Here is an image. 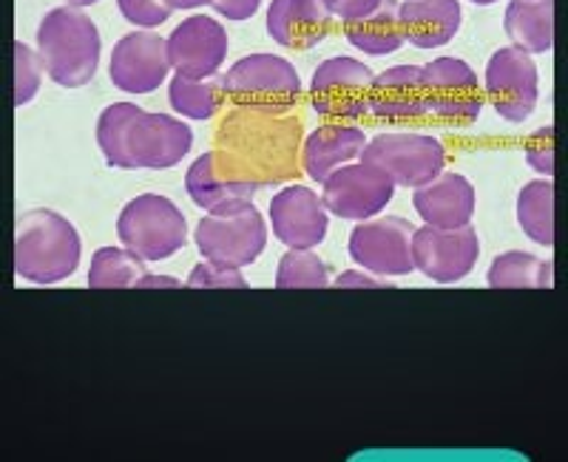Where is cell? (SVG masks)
I'll return each mask as SVG.
<instances>
[{
  "instance_id": "8992f818",
  "label": "cell",
  "mask_w": 568,
  "mask_h": 462,
  "mask_svg": "<svg viewBox=\"0 0 568 462\" xmlns=\"http://www.w3.org/2000/svg\"><path fill=\"white\" fill-rule=\"evenodd\" d=\"M364 162L384 167L398 187H424L444 174V142L426 134H378L367 140L362 151Z\"/></svg>"
},
{
  "instance_id": "4fadbf2b",
  "label": "cell",
  "mask_w": 568,
  "mask_h": 462,
  "mask_svg": "<svg viewBox=\"0 0 568 462\" xmlns=\"http://www.w3.org/2000/svg\"><path fill=\"white\" fill-rule=\"evenodd\" d=\"M486 94L495 111L509 123H524L540 94L535 58L517 45L497 49L486 65Z\"/></svg>"
},
{
  "instance_id": "6da1fadb",
  "label": "cell",
  "mask_w": 568,
  "mask_h": 462,
  "mask_svg": "<svg viewBox=\"0 0 568 462\" xmlns=\"http://www.w3.org/2000/svg\"><path fill=\"white\" fill-rule=\"evenodd\" d=\"M302 145L304 134L296 116L236 105L216 129L213 174L256 191L284 185L302 171Z\"/></svg>"
},
{
  "instance_id": "b9f144b4",
  "label": "cell",
  "mask_w": 568,
  "mask_h": 462,
  "mask_svg": "<svg viewBox=\"0 0 568 462\" xmlns=\"http://www.w3.org/2000/svg\"><path fill=\"white\" fill-rule=\"evenodd\" d=\"M471 3H478V7H489V3H497V0H471Z\"/></svg>"
},
{
  "instance_id": "7a4b0ae2",
  "label": "cell",
  "mask_w": 568,
  "mask_h": 462,
  "mask_svg": "<svg viewBox=\"0 0 568 462\" xmlns=\"http://www.w3.org/2000/svg\"><path fill=\"white\" fill-rule=\"evenodd\" d=\"M83 253L80 233L49 207L20 213L14 225V273L23 281L58 284L74 276Z\"/></svg>"
},
{
  "instance_id": "83f0119b",
  "label": "cell",
  "mask_w": 568,
  "mask_h": 462,
  "mask_svg": "<svg viewBox=\"0 0 568 462\" xmlns=\"http://www.w3.org/2000/svg\"><path fill=\"white\" fill-rule=\"evenodd\" d=\"M517 222L535 245H555V182H529L517 196Z\"/></svg>"
},
{
  "instance_id": "277c9868",
  "label": "cell",
  "mask_w": 568,
  "mask_h": 462,
  "mask_svg": "<svg viewBox=\"0 0 568 462\" xmlns=\"http://www.w3.org/2000/svg\"><path fill=\"white\" fill-rule=\"evenodd\" d=\"M116 236L142 261H162L185 247L187 222L169 196L142 193L116 218Z\"/></svg>"
},
{
  "instance_id": "e575fe53",
  "label": "cell",
  "mask_w": 568,
  "mask_h": 462,
  "mask_svg": "<svg viewBox=\"0 0 568 462\" xmlns=\"http://www.w3.org/2000/svg\"><path fill=\"white\" fill-rule=\"evenodd\" d=\"M526 165L535 167L542 176H555V129L551 125H542L537 134H531L526 145Z\"/></svg>"
},
{
  "instance_id": "d6986e66",
  "label": "cell",
  "mask_w": 568,
  "mask_h": 462,
  "mask_svg": "<svg viewBox=\"0 0 568 462\" xmlns=\"http://www.w3.org/2000/svg\"><path fill=\"white\" fill-rule=\"evenodd\" d=\"M413 207L424 225L438 230H458L471 225L475 216V187L460 174H440L429 185L415 187Z\"/></svg>"
},
{
  "instance_id": "2e32d148",
  "label": "cell",
  "mask_w": 568,
  "mask_h": 462,
  "mask_svg": "<svg viewBox=\"0 0 568 462\" xmlns=\"http://www.w3.org/2000/svg\"><path fill=\"white\" fill-rule=\"evenodd\" d=\"M227 58V32L220 20L194 14L182 20L169 38V63L176 74L205 80L220 74Z\"/></svg>"
},
{
  "instance_id": "9a60e30c",
  "label": "cell",
  "mask_w": 568,
  "mask_h": 462,
  "mask_svg": "<svg viewBox=\"0 0 568 462\" xmlns=\"http://www.w3.org/2000/svg\"><path fill=\"white\" fill-rule=\"evenodd\" d=\"M169 40L154 29H140L116 40L111 52V83L125 94H151L169 78Z\"/></svg>"
},
{
  "instance_id": "ab89813d",
  "label": "cell",
  "mask_w": 568,
  "mask_h": 462,
  "mask_svg": "<svg viewBox=\"0 0 568 462\" xmlns=\"http://www.w3.org/2000/svg\"><path fill=\"white\" fill-rule=\"evenodd\" d=\"M169 9H196V7H211V0H162Z\"/></svg>"
},
{
  "instance_id": "5b68a950",
  "label": "cell",
  "mask_w": 568,
  "mask_h": 462,
  "mask_svg": "<svg viewBox=\"0 0 568 462\" xmlns=\"http://www.w3.org/2000/svg\"><path fill=\"white\" fill-rule=\"evenodd\" d=\"M225 91L240 109L287 114L302 100V78L278 54H247L225 71Z\"/></svg>"
},
{
  "instance_id": "52a82bcc",
  "label": "cell",
  "mask_w": 568,
  "mask_h": 462,
  "mask_svg": "<svg viewBox=\"0 0 568 462\" xmlns=\"http://www.w3.org/2000/svg\"><path fill=\"white\" fill-rule=\"evenodd\" d=\"M196 247L205 261L222 264V267H247L256 261L267 247V225L262 213L253 205L236 211L231 216H213L207 213L196 225Z\"/></svg>"
},
{
  "instance_id": "5bb4252c",
  "label": "cell",
  "mask_w": 568,
  "mask_h": 462,
  "mask_svg": "<svg viewBox=\"0 0 568 462\" xmlns=\"http://www.w3.org/2000/svg\"><path fill=\"white\" fill-rule=\"evenodd\" d=\"M480 256L478 233L471 225L458 230H438V227H415L413 261L415 270L433 278L435 284H455L475 270Z\"/></svg>"
},
{
  "instance_id": "484cf974",
  "label": "cell",
  "mask_w": 568,
  "mask_h": 462,
  "mask_svg": "<svg viewBox=\"0 0 568 462\" xmlns=\"http://www.w3.org/2000/svg\"><path fill=\"white\" fill-rule=\"evenodd\" d=\"M486 284L491 289H551L555 287V267L551 261H540L531 253L509 250L491 261Z\"/></svg>"
},
{
  "instance_id": "ffe728a7",
  "label": "cell",
  "mask_w": 568,
  "mask_h": 462,
  "mask_svg": "<svg viewBox=\"0 0 568 462\" xmlns=\"http://www.w3.org/2000/svg\"><path fill=\"white\" fill-rule=\"evenodd\" d=\"M333 32V14L322 0H273L267 9V34L284 49H313Z\"/></svg>"
},
{
  "instance_id": "836d02e7",
  "label": "cell",
  "mask_w": 568,
  "mask_h": 462,
  "mask_svg": "<svg viewBox=\"0 0 568 462\" xmlns=\"http://www.w3.org/2000/svg\"><path fill=\"white\" fill-rule=\"evenodd\" d=\"M116 7L129 23L142 29L162 27L171 14V9L162 0H116Z\"/></svg>"
},
{
  "instance_id": "e0dca14e",
  "label": "cell",
  "mask_w": 568,
  "mask_h": 462,
  "mask_svg": "<svg viewBox=\"0 0 568 462\" xmlns=\"http://www.w3.org/2000/svg\"><path fill=\"white\" fill-rule=\"evenodd\" d=\"M271 227L291 250H313L327 236V207L311 187L291 185L271 202Z\"/></svg>"
},
{
  "instance_id": "60d3db41",
  "label": "cell",
  "mask_w": 568,
  "mask_h": 462,
  "mask_svg": "<svg viewBox=\"0 0 568 462\" xmlns=\"http://www.w3.org/2000/svg\"><path fill=\"white\" fill-rule=\"evenodd\" d=\"M71 7H91V3H98V0H65Z\"/></svg>"
},
{
  "instance_id": "ac0fdd59",
  "label": "cell",
  "mask_w": 568,
  "mask_h": 462,
  "mask_svg": "<svg viewBox=\"0 0 568 462\" xmlns=\"http://www.w3.org/2000/svg\"><path fill=\"white\" fill-rule=\"evenodd\" d=\"M369 114L378 123H415L429 114L424 69L420 65H393L373 80Z\"/></svg>"
},
{
  "instance_id": "4dcf8cb0",
  "label": "cell",
  "mask_w": 568,
  "mask_h": 462,
  "mask_svg": "<svg viewBox=\"0 0 568 462\" xmlns=\"http://www.w3.org/2000/svg\"><path fill=\"white\" fill-rule=\"evenodd\" d=\"M134 103H114L98 120V145L111 167H125V125Z\"/></svg>"
},
{
  "instance_id": "30bf717a",
  "label": "cell",
  "mask_w": 568,
  "mask_h": 462,
  "mask_svg": "<svg viewBox=\"0 0 568 462\" xmlns=\"http://www.w3.org/2000/svg\"><path fill=\"white\" fill-rule=\"evenodd\" d=\"M415 225L400 216L367 218L349 236V256L375 276H409Z\"/></svg>"
},
{
  "instance_id": "f1b7e54d",
  "label": "cell",
  "mask_w": 568,
  "mask_h": 462,
  "mask_svg": "<svg viewBox=\"0 0 568 462\" xmlns=\"http://www.w3.org/2000/svg\"><path fill=\"white\" fill-rule=\"evenodd\" d=\"M145 276V261L129 247H100L91 258V289H131Z\"/></svg>"
},
{
  "instance_id": "44dd1931",
  "label": "cell",
  "mask_w": 568,
  "mask_h": 462,
  "mask_svg": "<svg viewBox=\"0 0 568 462\" xmlns=\"http://www.w3.org/2000/svg\"><path fill=\"white\" fill-rule=\"evenodd\" d=\"M367 136L362 129L353 125H322L313 134L304 136L302 145V171L316 182L327 179L336 167L344 162H353L355 156H362Z\"/></svg>"
},
{
  "instance_id": "3957f363",
  "label": "cell",
  "mask_w": 568,
  "mask_h": 462,
  "mask_svg": "<svg viewBox=\"0 0 568 462\" xmlns=\"http://www.w3.org/2000/svg\"><path fill=\"white\" fill-rule=\"evenodd\" d=\"M38 52L45 74L63 89H80L91 83L100 65V32L83 7L52 9L40 20Z\"/></svg>"
},
{
  "instance_id": "74e56055",
  "label": "cell",
  "mask_w": 568,
  "mask_h": 462,
  "mask_svg": "<svg viewBox=\"0 0 568 462\" xmlns=\"http://www.w3.org/2000/svg\"><path fill=\"white\" fill-rule=\"evenodd\" d=\"M333 287L336 289H389L393 284L378 281V278H367L364 273L347 270L336 278V284H333Z\"/></svg>"
},
{
  "instance_id": "603a6c76",
  "label": "cell",
  "mask_w": 568,
  "mask_h": 462,
  "mask_svg": "<svg viewBox=\"0 0 568 462\" xmlns=\"http://www.w3.org/2000/svg\"><path fill=\"white\" fill-rule=\"evenodd\" d=\"M398 12L404 38L418 49H438L460 29L458 0H404Z\"/></svg>"
},
{
  "instance_id": "d590c367",
  "label": "cell",
  "mask_w": 568,
  "mask_h": 462,
  "mask_svg": "<svg viewBox=\"0 0 568 462\" xmlns=\"http://www.w3.org/2000/svg\"><path fill=\"white\" fill-rule=\"evenodd\" d=\"M322 3L327 7L329 14L342 18L344 23H347V20L364 18V14H369L378 7V0H322Z\"/></svg>"
},
{
  "instance_id": "d6a6232c",
  "label": "cell",
  "mask_w": 568,
  "mask_h": 462,
  "mask_svg": "<svg viewBox=\"0 0 568 462\" xmlns=\"http://www.w3.org/2000/svg\"><path fill=\"white\" fill-rule=\"evenodd\" d=\"M187 289H247L251 284L242 278L236 267H222V264L202 261L196 264L185 281Z\"/></svg>"
},
{
  "instance_id": "4316f807",
  "label": "cell",
  "mask_w": 568,
  "mask_h": 462,
  "mask_svg": "<svg viewBox=\"0 0 568 462\" xmlns=\"http://www.w3.org/2000/svg\"><path fill=\"white\" fill-rule=\"evenodd\" d=\"M225 100V74H213L205 80H191L182 74L171 78L169 103L176 114L187 116V120H211Z\"/></svg>"
},
{
  "instance_id": "d4e9b609",
  "label": "cell",
  "mask_w": 568,
  "mask_h": 462,
  "mask_svg": "<svg viewBox=\"0 0 568 462\" xmlns=\"http://www.w3.org/2000/svg\"><path fill=\"white\" fill-rule=\"evenodd\" d=\"M395 0H378V7L358 20H347L344 34L353 43V49H362L364 54L373 58H387L398 52L407 43L404 27H400V12Z\"/></svg>"
},
{
  "instance_id": "f35d334b",
  "label": "cell",
  "mask_w": 568,
  "mask_h": 462,
  "mask_svg": "<svg viewBox=\"0 0 568 462\" xmlns=\"http://www.w3.org/2000/svg\"><path fill=\"white\" fill-rule=\"evenodd\" d=\"M156 287H162V289H182V287H185V284L176 281V278H171V276H151V273H145V276H142L140 281H136V289H156Z\"/></svg>"
},
{
  "instance_id": "f546056e",
  "label": "cell",
  "mask_w": 568,
  "mask_h": 462,
  "mask_svg": "<svg viewBox=\"0 0 568 462\" xmlns=\"http://www.w3.org/2000/svg\"><path fill=\"white\" fill-rule=\"evenodd\" d=\"M329 267L311 250L284 253L278 261L276 289H327Z\"/></svg>"
},
{
  "instance_id": "9c48e42d",
  "label": "cell",
  "mask_w": 568,
  "mask_h": 462,
  "mask_svg": "<svg viewBox=\"0 0 568 462\" xmlns=\"http://www.w3.org/2000/svg\"><path fill=\"white\" fill-rule=\"evenodd\" d=\"M395 179L373 162H353L336 167L324 179V207L338 218L367 222L393 202Z\"/></svg>"
},
{
  "instance_id": "8d00e7d4",
  "label": "cell",
  "mask_w": 568,
  "mask_h": 462,
  "mask_svg": "<svg viewBox=\"0 0 568 462\" xmlns=\"http://www.w3.org/2000/svg\"><path fill=\"white\" fill-rule=\"evenodd\" d=\"M211 7L227 20H247L258 12L262 0H211Z\"/></svg>"
},
{
  "instance_id": "cb8c5ba5",
  "label": "cell",
  "mask_w": 568,
  "mask_h": 462,
  "mask_svg": "<svg viewBox=\"0 0 568 462\" xmlns=\"http://www.w3.org/2000/svg\"><path fill=\"white\" fill-rule=\"evenodd\" d=\"M504 29L517 49L546 54L555 45V0H511Z\"/></svg>"
},
{
  "instance_id": "7c38bea8",
  "label": "cell",
  "mask_w": 568,
  "mask_h": 462,
  "mask_svg": "<svg viewBox=\"0 0 568 462\" xmlns=\"http://www.w3.org/2000/svg\"><path fill=\"white\" fill-rule=\"evenodd\" d=\"M424 85L429 111L440 123L471 125L484 111V91L478 74L466 60L438 58L424 65Z\"/></svg>"
},
{
  "instance_id": "ba28073f",
  "label": "cell",
  "mask_w": 568,
  "mask_h": 462,
  "mask_svg": "<svg viewBox=\"0 0 568 462\" xmlns=\"http://www.w3.org/2000/svg\"><path fill=\"white\" fill-rule=\"evenodd\" d=\"M191 145H194V134L182 120L169 114H149L134 105L125 125V171L174 167L185 160Z\"/></svg>"
},
{
  "instance_id": "7402d4cb",
  "label": "cell",
  "mask_w": 568,
  "mask_h": 462,
  "mask_svg": "<svg viewBox=\"0 0 568 462\" xmlns=\"http://www.w3.org/2000/svg\"><path fill=\"white\" fill-rule=\"evenodd\" d=\"M185 193L196 207L213 213V216H231L236 211H245L253 205L256 187L242 185V182H225L213 174V154H202L185 174Z\"/></svg>"
},
{
  "instance_id": "8fae6325",
  "label": "cell",
  "mask_w": 568,
  "mask_h": 462,
  "mask_svg": "<svg viewBox=\"0 0 568 462\" xmlns=\"http://www.w3.org/2000/svg\"><path fill=\"white\" fill-rule=\"evenodd\" d=\"M375 74L353 58H329L311 80V103L329 120H358L369 111Z\"/></svg>"
},
{
  "instance_id": "1f68e13d",
  "label": "cell",
  "mask_w": 568,
  "mask_h": 462,
  "mask_svg": "<svg viewBox=\"0 0 568 462\" xmlns=\"http://www.w3.org/2000/svg\"><path fill=\"white\" fill-rule=\"evenodd\" d=\"M14 52V105H27L38 96L40 83H43L45 65L40 52L29 49L23 40H14L12 45Z\"/></svg>"
}]
</instances>
